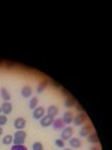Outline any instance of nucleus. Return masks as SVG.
<instances>
[{
  "mask_svg": "<svg viewBox=\"0 0 112 150\" xmlns=\"http://www.w3.org/2000/svg\"><path fill=\"white\" fill-rule=\"evenodd\" d=\"M26 138H27V134L24 129L21 131H17L14 134V141H12V144H15V146H20V144H24L26 143Z\"/></svg>",
  "mask_w": 112,
  "mask_h": 150,
  "instance_id": "1",
  "label": "nucleus"
},
{
  "mask_svg": "<svg viewBox=\"0 0 112 150\" xmlns=\"http://www.w3.org/2000/svg\"><path fill=\"white\" fill-rule=\"evenodd\" d=\"M73 137V128L72 126H64V129H61V140H70Z\"/></svg>",
  "mask_w": 112,
  "mask_h": 150,
  "instance_id": "2",
  "label": "nucleus"
},
{
  "mask_svg": "<svg viewBox=\"0 0 112 150\" xmlns=\"http://www.w3.org/2000/svg\"><path fill=\"white\" fill-rule=\"evenodd\" d=\"M33 119L34 120H41L43 116H45V108L43 107H36L34 110H33Z\"/></svg>",
  "mask_w": 112,
  "mask_h": 150,
  "instance_id": "3",
  "label": "nucleus"
},
{
  "mask_svg": "<svg viewBox=\"0 0 112 150\" xmlns=\"http://www.w3.org/2000/svg\"><path fill=\"white\" fill-rule=\"evenodd\" d=\"M52 122H54V117L45 114L42 119H41V126L42 128H48V126H52Z\"/></svg>",
  "mask_w": 112,
  "mask_h": 150,
  "instance_id": "4",
  "label": "nucleus"
},
{
  "mask_svg": "<svg viewBox=\"0 0 112 150\" xmlns=\"http://www.w3.org/2000/svg\"><path fill=\"white\" fill-rule=\"evenodd\" d=\"M26 119L24 117H18V119H15V122H14V126H15V129L17 131H21V129H24L26 128Z\"/></svg>",
  "mask_w": 112,
  "mask_h": 150,
  "instance_id": "5",
  "label": "nucleus"
},
{
  "mask_svg": "<svg viewBox=\"0 0 112 150\" xmlns=\"http://www.w3.org/2000/svg\"><path fill=\"white\" fill-rule=\"evenodd\" d=\"M85 122H87V116L84 114V112H79L76 117H73V123H75V125H78V126L84 125Z\"/></svg>",
  "mask_w": 112,
  "mask_h": 150,
  "instance_id": "6",
  "label": "nucleus"
},
{
  "mask_svg": "<svg viewBox=\"0 0 112 150\" xmlns=\"http://www.w3.org/2000/svg\"><path fill=\"white\" fill-rule=\"evenodd\" d=\"M52 128H54L55 131L64 129V122H63V119H54V122H52Z\"/></svg>",
  "mask_w": 112,
  "mask_h": 150,
  "instance_id": "7",
  "label": "nucleus"
},
{
  "mask_svg": "<svg viewBox=\"0 0 112 150\" xmlns=\"http://www.w3.org/2000/svg\"><path fill=\"white\" fill-rule=\"evenodd\" d=\"M0 107H2V114H5V116H8V114L12 112V104L10 102H3Z\"/></svg>",
  "mask_w": 112,
  "mask_h": 150,
  "instance_id": "8",
  "label": "nucleus"
},
{
  "mask_svg": "<svg viewBox=\"0 0 112 150\" xmlns=\"http://www.w3.org/2000/svg\"><path fill=\"white\" fill-rule=\"evenodd\" d=\"M67 141H69L70 149H79V147L82 146V143H81V140H79V138H73V137H72V138H70V140H67Z\"/></svg>",
  "mask_w": 112,
  "mask_h": 150,
  "instance_id": "9",
  "label": "nucleus"
},
{
  "mask_svg": "<svg viewBox=\"0 0 112 150\" xmlns=\"http://www.w3.org/2000/svg\"><path fill=\"white\" fill-rule=\"evenodd\" d=\"M32 93H33V90H32L30 86H24L21 89V96L22 98H32Z\"/></svg>",
  "mask_w": 112,
  "mask_h": 150,
  "instance_id": "10",
  "label": "nucleus"
},
{
  "mask_svg": "<svg viewBox=\"0 0 112 150\" xmlns=\"http://www.w3.org/2000/svg\"><path fill=\"white\" fill-rule=\"evenodd\" d=\"M91 132V125H84V126L81 128V131H79V137H88V134Z\"/></svg>",
  "mask_w": 112,
  "mask_h": 150,
  "instance_id": "11",
  "label": "nucleus"
},
{
  "mask_svg": "<svg viewBox=\"0 0 112 150\" xmlns=\"http://www.w3.org/2000/svg\"><path fill=\"white\" fill-rule=\"evenodd\" d=\"M63 122H64V125H72V122H73V114H72L70 111L64 112V116H63Z\"/></svg>",
  "mask_w": 112,
  "mask_h": 150,
  "instance_id": "12",
  "label": "nucleus"
},
{
  "mask_svg": "<svg viewBox=\"0 0 112 150\" xmlns=\"http://www.w3.org/2000/svg\"><path fill=\"white\" fill-rule=\"evenodd\" d=\"M57 114H58V107H57V105H49V107H48V116L55 117Z\"/></svg>",
  "mask_w": 112,
  "mask_h": 150,
  "instance_id": "13",
  "label": "nucleus"
},
{
  "mask_svg": "<svg viewBox=\"0 0 112 150\" xmlns=\"http://www.w3.org/2000/svg\"><path fill=\"white\" fill-rule=\"evenodd\" d=\"M0 96L3 98L5 102H9V101H10V95H9V92L5 89V87H2V89H0Z\"/></svg>",
  "mask_w": 112,
  "mask_h": 150,
  "instance_id": "14",
  "label": "nucleus"
},
{
  "mask_svg": "<svg viewBox=\"0 0 112 150\" xmlns=\"http://www.w3.org/2000/svg\"><path fill=\"white\" fill-rule=\"evenodd\" d=\"M88 141H90L93 146H97V143H99V137H97L96 132H90V134H88Z\"/></svg>",
  "mask_w": 112,
  "mask_h": 150,
  "instance_id": "15",
  "label": "nucleus"
},
{
  "mask_svg": "<svg viewBox=\"0 0 112 150\" xmlns=\"http://www.w3.org/2000/svg\"><path fill=\"white\" fill-rule=\"evenodd\" d=\"M46 86H48V80H43L39 86H37V89H36V93L39 95V93H42L45 89H46Z\"/></svg>",
  "mask_w": 112,
  "mask_h": 150,
  "instance_id": "16",
  "label": "nucleus"
},
{
  "mask_svg": "<svg viewBox=\"0 0 112 150\" xmlns=\"http://www.w3.org/2000/svg\"><path fill=\"white\" fill-rule=\"evenodd\" d=\"M12 141H14V137H12V135H3V138H2L3 144L9 146V144H12Z\"/></svg>",
  "mask_w": 112,
  "mask_h": 150,
  "instance_id": "17",
  "label": "nucleus"
},
{
  "mask_svg": "<svg viewBox=\"0 0 112 150\" xmlns=\"http://www.w3.org/2000/svg\"><path fill=\"white\" fill-rule=\"evenodd\" d=\"M37 98L36 96H33V98H30V102H29V107H30V110H34L36 107H37Z\"/></svg>",
  "mask_w": 112,
  "mask_h": 150,
  "instance_id": "18",
  "label": "nucleus"
},
{
  "mask_svg": "<svg viewBox=\"0 0 112 150\" xmlns=\"http://www.w3.org/2000/svg\"><path fill=\"white\" fill-rule=\"evenodd\" d=\"M64 105H66V108H72V107L76 105V102H75V99H73V98H67V99H66V102H64Z\"/></svg>",
  "mask_w": 112,
  "mask_h": 150,
  "instance_id": "19",
  "label": "nucleus"
},
{
  "mask_svg": "<svg viewBox=\"0 0 112 150\" xmlns=\"http://www.w3.org/2000/svg\"><path fill=\"white\" fill-rule=\"evenodd\" d=\"M33 150H43V144L41 141H34L33 143Z\"/></svg>",
  "mask_w": 112,
  "mask_h": 150,
  "instance_id": "20",
  "label": "nucleus"
},
{
  "mask_svg": "<svg viewBox=\"0 0 112 150\" xmlns=\"http://www.w3.org/2000/svg\"><path fill=\"white\" fill-rule=\"evenodd\" d=\"M54 144H55L57 147H61V149H64V140H61V138H57V140L54 141Z\"/></svg>",
  "mask_w": 112,
  "mask_h": 150,
  "instance_id": "21",
  "label": "nucleus"
},
{
  "mask_svg": "<svg viewBox=\"0 0 112 150\" xmlns=\"http://www.w3.org/2000/svg\"><path fill=\"white\" fill-rule=\"evenodd\" d=\"M10 150H27V147L24 146V144H20V146H15V144H12V149Z\"/></svg>",
  "mask_w": 112,
  "mask_h": 150,
  "instance_id": "22",
  "label": "nucleus"
},
{
  "mask_svg": "<svg viewBox=\"0 0 112 150\" xmlns=\"http://www.w3.org/2000/svg\"><path fill=\"white\" fill-rule=\"evenodd\" d=\"M6 122H8V116H5V114H0V126H3V125H6Z\"/></svg>",
  "mask_w": 112,
  "mask_h": 150,
  "instance_id": "23",
  "label": "nucleus"
},
{
  "mask_svg": "<svg viewBox=\"0 0 112 150\" xmlns=\"http://www.w3.org/2000/svg\"><path fill=\"white\" fill-rule=\"evenodd\" d=\"M90 150H100V149H99V147H97V146H93V147H91V149H90Z\"/></svg>",
  "mask_w": 112,
  "mask_h": 150,
  "instance_id": "24",
  "label": "nucleus"
},
{
  "mask_svg": "<svg viewBox=\"0 0 112 150\" xmlns=\"http://www.w3.org/2000/svg\"><path fill=\"white\" fill-rule=\"evenodd\" d=\"M2 135H3V128L0 126V137H2Z\"/></svg>",
  "mask_w": 112,
  "mask_h": 150,
  "instance_id": "25",
  "label": "nucleus"
},
{
  "mask_svg": "<svg viewBox=\"0 0 112 150\" xmlns=\"http://www.w3.org/2000/svg\"><path fill=\"white\" fill-rule=\"evenodd\" d=\"M63 150H72V149H70V147H67V149H63Z\"/></svg>",
  "mask_w": 112,
  "mask_h": 150,
  "instance_id": "26",
  "label": "nucleus"
},
{
  "mask_svg": "<svg viewBox=\"0 0 112 150\" xmlns=\"http://www.w3.org/2000/svg\"><path fill=\"white\" fill-rule=\"evenodd\" d=\"M0 114H2V107H0Z\"/></svg>",
  "mask_w": 112,
  "mask_h": 150,
  "instance_id": "27",
  "label": "nucleus"
}]
</instances>
